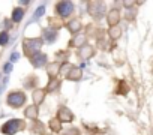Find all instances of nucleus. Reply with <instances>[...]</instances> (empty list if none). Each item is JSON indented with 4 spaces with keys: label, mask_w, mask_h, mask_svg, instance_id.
Here are the masks:
<instances>
[{
    "label": "nucleus",
    "mask_w": 153,
    "mask_h": 135,
    "mask_svg": "<svg viewBox=\"0 0 153 135\" xmlns=\"http://www.w3.org/2000/svg\"><path fill=\"white\" fill-rule=\"evenodd\" d=\"M24 128V122L20 120V119H12V120H8L3 126H2V134L5 135H14L17 134L18 131H21Z\"/></svg>",
    "instance_id": "obj_1"
},
{
    "label": "nucleus",
    "mask_w": 153,
    "mask_h": 135,
    "mask_svg": "<svg viewBox=\"0 0 153 135\" xmlns=\"http://www.w3.org/2000/svg\"><path fill=\"white\" fill-rule=\"evenodd\" d=\"M23 47H24V53L32 57L33 54L39 53V48L42 47V41L41 39H36V38L35 39H26L24 44H23Z\"/></svg>",
    "instance_id": "obj_2"
},
{
    "label": "nucleus",
    "mask_w": 153,
    "mask_h": 135,
    "mask_svg": "<svg viewBox=\"0 0 153 135\" xmlns=\"http://www.w3.org/2000/svg\"><path fill=\"white\" fill-rule=\"evenodd\" d=\"M8 105L12 107V108H20L24 102H26V95L23 92H12L8 95V99H6Z\"/></svg>",
    "instance_id": "obj_3"
},
{
    "label": "nucleus",
    "mask_w": 153,
    "mask_h": 135,
    "mask_svg": "<svg viewBox=\"0 0 153 135\" xmlns=\"http://www.w3.org/2000/svg\"><path fill=\"white\" fill-rule=\"evenodd\" d=\"M56 11H57V14H59L60 17L66 18V17H69V15L72 14L74 5L69 3V2H59V3L56 5Z\"/></svg>",
    "instance_id": "obj_4"
},
{
    "label": "nucleus",
    "mask_w": 153,
    "mask_h": 135,
    "mask_svg": "<svg viewBox=\"0 0 153 135\" xmlns=\"http://www.w3.org/2000/svg\"><path fill=\"white\" fill-rule=\"evenodd\" d=\"M89 9H90V14H92L93 17L99 18V17L104 15L105 6H104V3H101V2H93V3L89 5Z\"/></svg>",
    "instance_id": "obj_5"
},
{
    "label": "nucleus",
    "mask_w": 153,
    "mask_h": 135,
    "mask_svg": "<svg viewBox=\"0 0 153 135\" xmlns=\"http://www.w3.org/2000/svg\"><path fill=\"white\" fill-rule=\"evenodd\" d=\"M30 62H32V65H33V66L41 68V66H44V65L47 63V56H45V54H42V53H36V54H33V56H32Z\"/></svg>",
    "instance_id": "obj_6"
},
{
    "label": "nucleus",
    "mask_w": 153,
    "mask_h": 135,
    "mask_svg": "<svg viewBox=\"0 0 153 135\" xmlns=\"http://www.w3.org/2000/svg\"><path fill=\"white\" fill-rule=\"evenodd\" d=\"M72 119H74V116H72V113L69 111V108L62 107V108L59 110V113H57V120H60V122H71Z\"/></svg>",
    "instance_id": "obj_7"
},
{
    "label": "nucleus",
    "mask_w": 153,
    "mask_h": 135,
    "mask_svg": "<svg viewBox=\"0 0 153 135\" xmlns=\"http://www.w3.org/2000/svg\"><path fill=\"white\" fill-rule=\"evenodd\" d=\"M119 11L117 9H111L110 12H108V15H107V20H108V24L113 27V26H116L117 23H119Z\"/></svg>",
    "instance_id": "obj_8"
},
{
    "label": "nucleus",
    "mask_w": 153,
    "mask_h": 135,
    "mask_svg": "<svg viewBox=\"0 0 153 135\" xmlns=\"http://www.w3.org/2000/svg\"><path fill=\"white\" fill-rule=\"evenodd\" d=\"M66 78L71 80V81H78V80H81V69L72 68V69L66 74Z\"/></svg>",
    "instance_id": "obj_9"
},
{
    "label": "nucleus",
    "mask_w": 153,
    "mask_h": 135,
    "mask_svg": "<svg viewBox=\"0 0 153 135\" xmlns=\"http://www.w3.org/2000/svg\"><path fill=\"white\" fill-rule=\"evenodd\" d=\"M78 54H80L81 59H90V57L93 56V47H90V45H84V47L80 48Z\"/></svg>",
    "instance_id": "obj_10"
},
{
    "label": "nucleus",
    "mask_w": 153,
    "mask_h": 135,
    "mask_svg": "<svg viewBox=\"0 0 153 135\" xmlns=\"http://www.w3.org/2000/svg\"><path fill=\"white\" fill-rule=\"evenodd\" d=\"M44 38H45V41L47 42H53V41H56V38H57V32L54 30V29H45L44 30Z\"/></svg>",
    "instance_id": "obj_11"
},
{
    "label": "nucleus",
    "mask_w": 153,
    "mask_h": 135,
    "mask_svg": "<svg viewBox=\"0 0 153 135\" xmlns=\"http://www.w3.org/2000/svg\"><path fill=\"white\" fill-rule=\"evenodd\" d=\"M47 71H48V75L53 78V77H56L57 72L60 71V65H57V62L50 63V65H47Z\"/></svg>",
    "instance_id": "obj_12"
},
{
    "label": "nucleus",
    "mask_w": 153,
    "mask_h": 135,
    "mask_svg": "<svg viewBox=\"0 0 153 135\" xmlns=\"http://www.w3.org/2000/svg\"><path fill=\"white\" fill-rule=\"evenodd\" d=\"M68 29H69V32L76 33V32L81 29V21H80V20H72V21H69V23H68Z\"/></svg>",
    "instance_id": "obj_13"
},
{
    "label": "nucleus",
    "mask_w": 153,
    "mask_h": 135,
    "mask_svg": "<svg viewBox=\"0 0 153 135\" xmlns=\"http://www.w3.org/2000/svg\"><path fill=\"white\" fill-rule=\"evenodd\" d=\"M108 35H110L111 39H119L120 35H122V29H120L119 26H113V27L108 30Z\"/></svg>",
    "instance_id": "obj_14"
},
{
    "label": "nucleus",
    "mask_w": 153,
    "mask_h": 135,
    "mask_svg": "<svg viewBox=\"0 0 153 135\" xmlns=\"http://www.w3.org/2000/svg\"><path fill=\"white\" fill-rule=\"evenodd\" d=\"M44 98H45V90H35L33 92V102L38 105V104H41L42 101H44Z\"/></svg>",
    "instance_id": "obj_15"
},
{
    "label": "nucleus",
    "mask_w": 153,
    "mask_h": 135,
    "mask_svg": "<svg viewBox=\"0 0 153 135\" xmlns=\"http://www.w3.org/2000/svg\"><path fill=\"white\" fill-rule=\"evenodd\" d=\"M24 116H26L27 119H36V117H38V108H36L35 105L27 107V110L24 111Z\"/></svg>",
    "instance_id": "obj_16"
},
{
    "label": "nucleus",
    "mask_w": 153,
    "mask_h": 135,
    "mask_svg": "<svg viewBox=\"0 0 153 135\" xmlns=\"http://www.w3.org/2000/svg\"><path fill=\"white\" fill-rule=\"evenodd\" d=\"M23 17H24V11H23L21 8H17V9H14V12H12V21H15V23H20Z\"/></svg>",
    "instance_id": "obj_17"
},
{
    "label": "nucleus",
    "mask_w": 153,
    "mask_h": 135,
    "mask_svg": "<svg viewBox=\"0 0 153 135\" xmlns=\"http://www.w3.org/2000/svg\"><path fill=\"white\" fill-rule=\"evenodd\" d=\"M84 42H86V36L76 35V36H75V39L71 42V45H72V47H81V44H84Z\"/></svg>",
    "instance_id": "obj_18"
},
{
    "label": "nucleus",
    "mask_w": 153,
    "mask_h": 135,
    "mask_svg": "<svg viewBox=\"0 0 153 135\" xmlns=\"http://www.w3.org/2000/svg\"><path fill=\"white\" fill-rule=\"evenodd\" d=\"M59 86H60V83H59V80H51V81H50V84L47 86V89H45V92H54L56 89H59Z\"/></svg>",
    "instance_id": "obj_19"
},
{
    "label": "nucleus",
    "mask_w": 153,
    "mask_h": 135,
    "mask_svg": "<svg viewBox=\"0 0 153 135\" xmlns=\"http://www.w3.org/2000/svg\"><path fill=\"white\" fill-rule=\"evenodd\" d=\"M50 128L54 131V132H59L60 129H62V125H60V120H57V119H53L51 122H50Z\"/></svg>",
    "instance_id": "obj_20"
},
{
    "label": "nucleus",
    "mask_w": 153,
    "mask_h": 135,
    "mask_svg": "<svg viewBox=\"0 0 153 135\" xmlns=\"http://www.w3.org/2000/svg\"><path fill=\"white\" fill-rule=\"evenodd\" d=\"M8 41H9V35L6 33V32H2L0 33V45H6L8 44Z\"/></svg>",
    "instance_id": "obj_21"
},
{
    "label": "nucleus",
    "mask_w": 153,
    "mask_h": 135,
    "mask_svg": "<svg viewBox=\"0 0 153 135\" xmlns=\"http://www.w3.org/2000/svg\"><path fill=\"white\" fill-rule=\"evenodd\" d=\"M44 12H45V6H39V8L36 9V12H35V15H33L32 21H33V20H38V18H39V17H41Z\"/></svg>",
    "instance_id": "obj_22"
},
{
    "label": "nucleus",
    "mask_w": 153,
    "mask_h": 135,
    "mask_svg": "<svg viewBox=\"0 0 153 135\" xmlns=\"http://www.w3.org/2000/svg\"><path fill=\"white\" fill-rule=\"evenodd\" d=\"M71 69H72V65H69V63H65V65L60 66V71H62V72H68V71H71Z\"/></svg>",
    "instance_id": "obj_23"
},
{
    "label": "nucleus",
    "mask_w": 153,
    "mask_h": 135,
    "mask_svg": "<svg viewBox=\"0 0 153 135\" xmlns=\"http://www.w3.org/2000/svg\"><path fill=\"white\" fill-rule=\"evenodd\" d=\"M11 71H12V65H11V63H6V65H5V72L9 74Z\"/></svg>",
    "instance_id": "obj_24"
},
{
    "label": "nucleus",
    "mask_w": 153,
    "mask_h": 135,
    "mask_svg": "<svg viewBox=\"0 0 153 135\" xmlns=\"http://www.w3.org/2000/svg\"><path fill=\"white\" fill-rule=\"evenodd\" d=\"M18 57H20V54H18V53H12V56H11V62H17V60H18Z\"/></svg>",
    "instance_id": "obj_25"
},
{
    "label": "nucleus",
    "mask_w": 153,
    "mask_h": 135,
    "mask_svg": "<svg viewBox=\"0 0 153 135\" xmlns=\"http://www.w3.org/2000/svg\"><path fill=\"white\" fill-rule=\"evenodd\" d=\"M71 132H66L65 135H78V131H76V129H69Z\"/></svg>",
    "instance_id": "obj_26"
}]
</instances>
